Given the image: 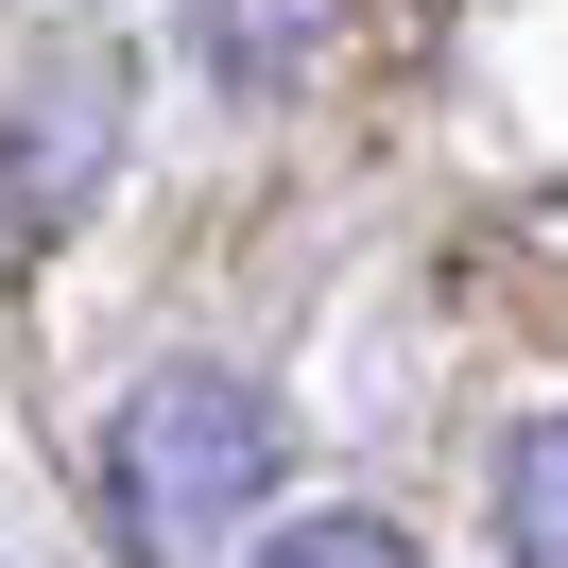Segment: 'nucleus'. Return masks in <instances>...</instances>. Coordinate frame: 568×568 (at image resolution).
Masks as SVG:
<instances>
[{
	"label": "nucleus",
	"instance_id": "obj_3",
	"mask_svg": "<svg viewBox=\"0 0 568 568\" xmlns=\"http://www.w3.org/2000/svg\"><path fill=\"white\" fill-rule=\"evenodd\" d=\"M327 36H345V0H190V52H207L224 87H293V70H327Z\"/></svg>",
	"mask_w": 568,
	"mask_h": 568
},
{
	"label": "nucleus",
	"instance_id": "obj_4",
	"mask_svg": "<svg viewBox=\"0 0 568 568\" xmlns=\"http://www.w3.org/2000/svg\"><path fill=\"white\" fill-rule=\"evenodd\" d=\"M499 551H517V568H568V414H517V430H499Z\"/></svg>",
	"mask_w": 568,
	"mask_h": 568
},
{
	"label": "nucleus",
	"instance_id": "obj_2",
	"mask_svg": "<svg viewBox=\"0 0 568 568\" xmlns=\"http://www.w3.org/2000/svg\"><path fill=\"white\" fill-rule=\"evenodd\" d=\"M121 121H139L121 52H36V70L0 87V224H18V242L87 224L104 173H121Z\"/></svg>",
	"mask_w": 568,
	"mask_h": 568
},
{
	"label": "nucleus",
	"instance_id": "obj_5",
	"mask_svg": "<svg viewBox=\"0 0 568 568\" xmlns=\"http://www.w3.org/2000/svg\"><path fill=\"white\" fill-rule=\"evenodd\" d=\"M242 568H430V551H414L396 517H362V499H327V517H276Z\"/></svg>",
	"mask_w": 568,
	"mask_h": 568
},
{
	"label": "nucleus",
	"instance_id": "obj_1",
	"mask_svg": "<svg viewBox=\"0 0 568 568\" xmlns=\"http://www.w3.org/2000/svg\"><path fill=\"white\" fill-rule=\"evenodd\" d=\"M276 483H293V430H276V396H258L242 362H155L104 414V499H121V534L173 551V568L224 551V534H258Z\"/></svg>",
	"mask_w": 568,
	"mask_h": 568
}]
</instances>
